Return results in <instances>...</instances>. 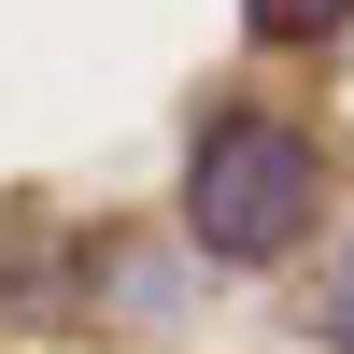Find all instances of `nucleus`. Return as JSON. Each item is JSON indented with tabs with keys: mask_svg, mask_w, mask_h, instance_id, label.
Instances as JSON below:
<instances>
[{
	"mask_svg": "<svg viewBox=\"0 0 354 354\" xmlns=\"http://www.w3.org/2000/svg\"><path fill=\"white\" fill-rule=\"evenodd\" d=\"M185 227L213 270H270L326 227V142L298 113H213L185 156Z\"/></svg>",
	"mask_w": 354,
	"mask_h": 354,
	"instance_id": "f257e3e1",
	"label": "nucleus"
},
{
	"mask_svg": "<svg viewBox=\"0 0 354 354\" xmlns=\"http://www.w3.org/2000/svg\"><path fill=\"white\" fill-rule=\"evenodd\" d=\"M241 15H255V43H340L354 0H241Z\"/></svg>",
	"mask_w": 354,
	"mask_h": 354,
	"instance_id": "f03ea898",
	"label": "nucleus"
},
{
	"mask_svg": "<svg viewBox=\"0 0 354 354\" xmlns=\"http://www.w3.org/2000/svg\"><path fill=\"white\" fill-rule=\"evenodd\" d=\"M312 340H326V354H354V227H340L326 283H312Z\"/></svg>",
	"mask_w": 354,
	"mask_h": 354,
	"instance_id": "7ed1b4c3",
	"label": "nucleus"
}]
</instances>
